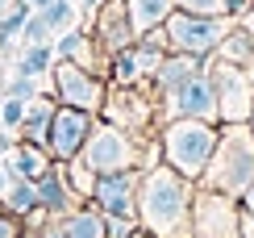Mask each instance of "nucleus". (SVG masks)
<instances>
[{
	"label": "nucleus",
	"instance_id": "f257e3e1",
	"mask_svg": "<svg viewBox=\"0 0 254 238\" xmlns=\"http://www.w3.org/2000/svg\"><path fill=\"white\" fill-rule=\"evenodd\" d=\"M192 197L196 180L154 163L137 184V226L154 238H192Z\"/></svg>",
	"mask_w": 254,
	"mask_h": 238
},
{
	"label": "nucleus",
	"instance_id": "f03ea898",
	"mask_svg": "<svg viewBox=\"0 0 254 238\" xmlns=\"http://www.w3.org/2000/svg\"><path fill=\"white\" fill-rule=\"evenodd\" d=\"M217 138H221V125L196 121V117H175V121L158 125L154 142H158V155H163L167 167H175L179 176L200 184L208 159H213V150H217Z\"/></svg>",
	"mask_w": 254,
	"mask_h": 238
},
{
	"label": "nucleus",
	"instance_id": "7ed1b4c3",
	"mask_svg": "<svg viewBox=\"0 0 254 238\" xmlns=\"http://www.w3.org/2000/svg\"><path fill=\"white\" fill-rule=\"evenodd\" d=\"M250 180H254V134L246 121H225L221 138H217V150L208 159L204 176H200V188H217L225 197L242 201Z\"/></svg>",
	"mask_w": 254,
	"mask_h": 238
},
{
	"label": "nucleus",
	"instance_id": "20e7f679",
	"mask_svg": "<svg viewBox=\"0 0 254 238\" xmlns=\"http://www.w3.org/2000/svg\"><path fill=\"white\" fill-rule=\"evenodd\" d=\"M142 142L146 138H133V134H125L121 125L96 117L88 142H83V150L75 159L88 171H96V176H104V171H125V167H142Z\"/></svg>",
	"mask_w": 254,
	"mask_h": 238
},
{
	"label": "nucleus",
	"instance_id": "39448f33",
	"mask_svg": "<svg viewBox=\"0 0 254 238\" xmlns=\"http://www.w3.org/2000/svg\"><path fill=\"white\" fill-rule=\"evenodd\" d=\"M234 25H238V17H196V13H179L175 8L163 21V34H167V50H175V55L213 59Z\"/></svg>",
	"mask_w": 254,
	"mask_h": 238
},
{
	"label": "nucleus",
	"instance_id": "423d86ee",
	"mask_svg": "<svg viewBox=\"0 0 254 238\" xmlns=\"http://www.w3.org/2000/svg\"><path fill=\"white\" fill-rule=\"evenodd\" d=\"M46 92L55 96L59 105H67V109H83V113H96L100 117V105H104L109 84H104L100 71H88V67H79V63L55 59V67H50V88Z\"/></svg>",
	"mask_w": 254,
	"mask_h": 238
},
{
	"label": "nucleus",
	"instance_id": "0eeeda50",
	"mask_svg": "<svg viewBox=\"0 0 254 238\" xmlns=\"http://www.w3.org/2000/svg\"><path fill=\"white\" fill-rule=\"evenodd\" d=\"M158 101L154 92H146L142 84H125V88H117V84H109V92H104V105H100V117L113 125H121L125 134L133 138H146L154 129V113Z\"/></svg>",
	"mask_w": 254,
	"mask_h": 238
},
{
	"label": "nucleus",
	"instance_id": "6e6552de",
	"mask_svg": "<svg viewBox=\"0 0 254 238\" xmlns=\"http://www.w3.org/2000/svg\"><path fill=\"white\" fill-rule=\"evenodd\" d=\"M192 238H242V201L217 188H200L192 197Z\"/></svg>",
	"mask_w": 254,
	"mask_h": 238
},
{
	"label": "nucleus",
	"instance_id": "1a4fd4ad",
	"mask_svg": "<svg viewBox=\"0 0 254 238\" xmlns=\"http://www.w3.org/2000/svg\"><path fill=\"white\" fill-rule=\"evenodd\" d=\"M204 71L213 75V88H217V105H221V125L225 121H246L250 105H254V88H250V75L246 67H234L225 59H204Z\"/></svg>",
	"mask_w": 254,
	"mask_h": 238
},
{
	"label": "nucleus",
	"instance_id": "9d476101",
	"mask_svg": "<svg viewBox=\"0 0 254 238\" xmlns=\"http://www.w3.org/2000/svg\"><path fill=\"white\" fill-rule=\"evenodd\" d=\"M163 109V121H175V117H196V121H213L221 125V105H217V88H213V75L200 71L184 88H175L171 96L158 101Z\"/></svg>",
	"mask_w": 254,
	"mask_h": 238
},
{
	"label": "nucleus",
	"instance_id": "9b49d317",
	"mask_svg": "<svg viewBox=\"0 0 254 238\" xmlns=\"http://www.w3.org/2000/svg\"><path fill=\"white\" fill-rule=\"evenodd\" d=\"M137 184H142V171L137 167L104 171L92 184V205L104 218H137Z\"/></svg>",
	"mask_w": 254,
	"mask_h": 238
},
{
	"label": "nucleus",
	"instance_id": "f8f14e48",
	"mask_svg": "<svg viewBox=\"0 0 254 238\" xmlns=\"http://www.w3.org/2000/svg\"><path fill=\"white\" fill-rule=\"evenodd\" d=\"M92 121H96V113H83V109H67V105H59V109H55V121H50V134H46V155L55 159V163H71V159L83 150V142H88Z\"/></svg>",
	"mask_w": 254,
	"mask_h": 238
},
{
	"label": "nucleus",
	"instance_id": "ddd939ff",
	"mask_svg": "<svg viewBox=\"0 0 254 238\" xmlns=\"http://www.w3.org/2000/svg\"><path fill=\"white\" fill-rule=\"evenodd\" d=\"M92 42L100 46V55H117V50H129L137 42V29L129 21V8L125 0H104V4L92 13Z\"/></svg>",
	"mask_w": 254,
	"mask_h": 238
},
{
	"label": "nucleus",
	"instance_id": "4468645a",
	"mask_svg": "<svg viewBox=\"0 0 254 238\" xmlns=\"http://www.w3.org/2000/svg\"><path fill=\"white\" fill-rule=\"evenodd\" d=\"M34 184H38V209L46 213V218H67L75 205H83V201L75 197V188L67 184V171H63V163H50Z\"/></svg>",
	"mask_w": 254,
	"mask_h": 238
},
{
	"label": "nucleus",
	"instance_id": "2eb2a0df",
	"mask_svg": "<svg viewBox=\"0 0 254 238\" xmlns=\"http://www.w3.org/2000/svg\"><path fill=\"white\" fill-rule=\"evenodd\" d=\"M204 71V59H196V55H175V50H167L163 63L154 67V75L146 80V88L154 92V101H163V96H171L175 88H184L192 75Z\"/></svg>",
	"mask_w": 254,
	"mask_h": 238
},
{
	"label": "nucleus",
	"instance_id": "dca6fc26",
	"mask_svg": "<svg viewBox=\"0 0 254 238\" xmlns=\"http://www.w3.org/2000/svg\"><path fill=\"white\" fill-rule=\"evenodd\" d=\"M55 109H59V101L50 92H38L34 101H25V121L17 129V142H29V146L46 150V134H50V121H55Z\"/></svg>",
	"mask_w": 254,
	"mask_h": 238
},
{
	"label": "nucleus",
	"instance_id": "f3484780",
	"mask_svg": "<svg viewBox=\"0 0 254 238\" xmlns=\"http://www.w3.org/2000/svg\"><path fill=\"white\" fill-rule=\"evenodd\" d=\"M55 59L79 63V67H88V71H100V75H104V55H100V46L92 42L88 29H79V25L55 38Z\"/></svg>",
	"mask_w": 254,
	"mask_h": 238
},
{
	"label": "nucleus",
	"instance_id": "a211bd4d",
	"mask_svg": "<svg viewBox=\"0 0 254 238\" xmlns=\"http://www.w3.org/2000/svg\"><path fill=\"white\" fill-rule=\"evenodd\" d=\"M4 163L13 167V176H17V180H38L42 171H46L50 163H55V159H50L42 146H29V142H13V146L4 150Z\"/></svg>",
	"mask_w": 254,
	"mask_h": 238
},
{
	"label": "nucleus",
	"instance_id": "6ab92c4d",
	"mask_svg": "<svg viewBox=\"0 0 254 238\" xmlns=\"http://www.w3.org/2000/svg\"><path fill=\"white\" fill-rule=\"evenodd\" d=\"M59 226H63V234H67V238H109V234H104V213L92 201L75 205L67 218H59Z\"/></svg>",
	"mask_w": 254,
	"mask_h": 238
},
{
	"label": "nucleus",
	"instance_id": "aec40b11",
	"mask_svg": "<svg viewBox=\"0 0 254 238\" xmlns=\"http://www.w3.org/2000/svg\"><path fill=\"white\" fill-rule=\"evenodd\" d=\"M0 209L13 213V218H21V222H29L34 213H42L38 209V184L34 180H13L4 188V197H0Z\"/></svg>",
	"mask_w": 254,
	"mask_h": 238
},
{
	"label": "nucleus",
	"instance_id": "412c9836",
	"mask_svg": "<svg viewBox=\"0 0 254 238\" xmlns=\"http://www.w3.org/2000/svg\"><path fill=\"white\" fill-rule=\"evenodd\" d=\"M125 8H129L133 29L146 34V29H158L167 17L175 13V0H125Z\"/></svg>",
	"mask_w": 254,
	"mask_h": 238
},
{
	"label": "nucleus",
	"instance_id": "4be33fe9",
	"mask_svg": "<svg viewBox=\"0 0 254 238\" xmlns=\"http://www.w3.org/2000/svg\"><path fill=\"white\" fill-rule=\"evenodd\" d=\"M217 59L234 63V67H250V63H254V34H250L246 25H242V21H238L234 29H229V38L217 46Z\"/></svg>",
	"mask_w": 254,
	"mask_h": 238
},
{
	"label": "nucleus",
	"instance_id": "5701e85b",
	"mask_svg": "<svg viewBox=\"0 0 254 238\" xmlns=\"http://www.w3.org/2000/svg\"><path fill=\"white\" fill-rule=\"evenodd\" d=\"M50 67H55V42H34V46H21V55H17V63H13V71L34 75V80L50 75Z\"/></svg>",
	"mask_w": 254,
	"mask_h": 238
},
{
	"label": "nucleus",
	"instance_id": "b1692460",
	"mask_svg": "<svg viewBox=\"0 0 254 238\" xmlns=\"http://www.w3.org/2000/svg\"><path fill=\"white\" fill-rule=\"evenodd\" d=\"M104 84H117V88H125V84H142V71H137V50H117V55L104 59Z\"/></svg>",
	"mask_w": 254,
	"mask_h": 238
},
{
	"label": "nucleus",
	"instance_id": "393cba45",
	"mask_svg": "<svg viewBox=\"0 0 254 238\" xmlns=\"http://www.w3.org/2000/svg\"><path fill=\"white\" fill-rule=\"evenodd\" d=\"M42 13V21L50 25V34H67V29H75V21H79V4L75 0H50L46 8H38Z\"/></svg>",
	"mask_w": 254,
	"mask_h": 238
},
{
	"label": "nucleus",
	"instance_id": "a878e982",
	"mask_svg": "<svg viewBox=\"0 0 254 238\" xmlns=\"http://www.w3.org/2000/svg\"><path fill=\"white\" fill-rule=\"evenodd\" d=\"M38 92H42V80H34V75H21V71H13L4 84H0V96H13V101H34Z\"/></svg>",
	"mask_w": 254,
	"mask_h": 238
},
{
	"label": "nucleus",
	"instance_id": "bb28decb",
	"mask_svg": "<svg viewBox=\"0 0 254 238\" xmlns=\"http://www.w3.org/2000/svg\"><path fill=\"white\" fill-rule=\"evenodd\" d=\"M63 171H67V184L75 188V197H79V201H92V184H96V171H88L79 159L63 163Z\"/></svg>",
	"mask_w": 254,
	"mask_h": 238
},
{
	"label": "nucleus",
	"instance_id": "cd10ccee",
	"mask_svg": "<svg viewBox=\"0 0 254 238\" xmlns=\"http://www.w3.org/2000/svg\"><path fill=\"white\" fill-rule=\"evenodd\" d=\"M25 121V101H13V96H4L0 101V134H8L17 142V129Z\"/></svg>",
	"mask_w": 254,
	"mask_h": 238
},
{
	"label": "nucleus",
	"instance_id": "c85d7f7f",
	"mask_svg": "<svg viewBox=\"0 0 254 238\" xmlns=\"http://www.w3.org/2000/svg\"><path fill=\"white\" fill-rule=\"evenodd\" d=\"M17 42H21V46H34V42H55V34H50V25L42 21V13H38V8L25 17V25H21Z\"/></svg>",
	"mask_w": 254,
	"mask_h": 238
},
{
	"label": "nucleus",
	"instance_id": "c756f323",
	"mask_svg": "<svg viewBox=\"0 0 254 238\" xmlns=\"http://www.w3.org/2000/svg\"><path fill=\"white\" fill-rule=\"evenodd\" d=\"M179 13H196V17H229L225 0H175Z\"/></svg>",
	"mask_w": 254,
	"mask_h": 238
},
{
	"label": "nucleus",
	"instance_id": "7c9ffc66",
	"mask_svg": "<svg viewBox=\"0 0 254 238\" xmlns=\"http://www.w3.org/2000/svg\"><path fill=\"white\" fill-rule=\"evenodd\" d=\"M142 226H137V218H104V234L109 238H133Z\"/></svg>",
	"mask_w": 254,
	"mask_h": 238
},
{
	"label": "nucleus",
	"instance_id": "2f4dec72",
	"mask_svg": "<svg viewBox=\"0 0 254 238\" xmlns=\"http://www.w3.org/2000/svg\"><path fill=\"white\" fill-rule=\"evenodd\" d=\"M0 238H25V222L0 209Z\"/></svg>",
	"mask_w": 254,
	"mask_h": 238
},
{
	"label": "nucleus",
	"instance_id": "473e14b6",
	"mask_svg": "<svg viewBox=\"0 0 254 238\" xmlns=\"http://www.w3.org/2000/svg\"><path fill=\"white\" fill-rule=\"evenodd\" d=\"M29 230H34V238H67L63 226H59V218H46L42 226H29Z\"/></svg>",
	"mask_w": 254,
	"mask_h": 238
},
{
	"label": "nucleus",
	"instance_id": "72a5a7b5",
	"mask_svg": "<svg viewBox=\"0 0 254 238\" xmlns=\"http://www.w3.org/2000/svg\"><path fill=\"white\" fill-rule=\"evenodd\" d=\"M242 213H246V218L254 222V180H250V188L242 192Z\"/></svg>",
	"mask_w": 254,
	"mask_h": 238
},
{
	"label": "nucleus",
	"instance_id": "f704fd0d",
	"mask_svg": "<svg viewBox=\"0 0 254 238\" xmlns=\"http://www.w3.org/2000/svg\"><path fill=\"white\" fill-rule=\"evenodd\" d=\"M13 180H17V176H13V167H8L4 159H0V197H4V188H8Z\"/></svg>",
	"mask_w": 254,
	"mask_h": 238
},
{
	"label": "nucleus",
	"instance_id": "c9c22d12",
	"mask_svg": "<svg viewBox=\"0 0 254 238\" xmlns=\"http://www.w3.org/2000/svg\"><path fill=\"white\" fill-rule=\"evenodd\" d=\"M246 8H250V0H225V13L229 17H242Z\"/></svg>",
	"mask_w": 254,
	"mask_h": 238
},
{
	"label": "nucleus",
	"instance_id": "e433bc0d",
	"mask_svg": "<svg viewBox=\"0 0 254 238\" xmlns=\"http://www.w3.org/2000/svg\"><path fill=\"white\" fill-rule=\"evenodd\" d=\"M238 21H242V25H246V29H250V34H254V8H246V13H242Z\"/></svg>",
	"mask_w": 254,
	"mask_h": 238
},
{
	"label": "nucleus",
	"instance_id": "4c0bfd02",
	"mask_svg": "<svg viewBox=\"0 0 254 238\" xmlns=\"http://www.w3.org/2000/svg\"><path fill=\"white\" fill-rule=\"evenodd\" d=\"M100 4H104V0H79V8H83V13H96Z\"/></svg>",
	"mask_w": 254,
	"mask_h": 238
},
{
	"label": "nucleus",
	"instance_id": "58836bf2",
	"mask_svg": "<svg viewBox=\"0 0 254 238\" xmlns=\"http://www.w3.org/2000/svg\"><path fill=\"white\" fill-rule=\"evenodd\" d=\"M25 4H29V8H46L50 0H25Z\"/></svg>",
	"mask_w": 254,
	"mask_h": 238
},
{
	"label": "nucleus",
	"instance_id": "ea45409f",
	"mask_svg": "<svg viewBox=\"0 0 254 238\" xmlns=\"http://www.w3.org/2000/svg\"><path fill=\"white\" fill-rule=\"evenodd\" d=\"M246 125H250V134H254V105H250V117H246Z\"/></svg>",
	"mask_w": 254,
	"mask_h": 238
},
{
	"label": "nucleus",
	"instance_id": "a19ab883",
	"mask_svg": "<svg viewBox=\"0 0 254 238\" xmlns=\"http://www.w3.org/2000/svg\"><path fill=\"white\" fill-rule=\"evenodd\" d=\"M8 4H13V0H0V17H4V13H8Z\"/></svg>",
	"mask_w": 254,
	"mask_h": 238
},
{
	"label": "nucleus",
	"instance_id": "79ce46f5",
	"mask_svg": "<svg viewBox=\"0 0 254 238\" xmlns=\"http://www.w3.org/2000/svg\"><path fill=\"white\" fill-rule=\"evenodd\" d=\"M246 75H250V88H254V63H250V67H246Z\"/></svg>",
	"mask_w": 254,
	"mask_h": 238
},
{
	"label": "nucleus",
	"instance_id": "37998d69",
	"mask_svg": "<svg viewBox=\"0 0 254 238\" xmlns=\"http://www.w3.org/2000/svg\"><path fill=\"white\" fill-rule=\"evenodd\" d=\"M0 159H4V142H0Z\"/></svg>",
	"mask_w": 254,
	"mask_h": 238
},
{
	"label": "nucleus",
	"instance_id": "c03bdc74",
	"mask_svg": "<svg viewBox=\"0 0 254 238\" xmlns=\"http://www.w3.org/2000/svg\"><path fill=\"white\" fill-rule=\"evenodd\" d=\"M0 101H4V96H0Z\"/></svg>",
	"mask_w": 254,
	"mask_h": 238
}]
</instances>
